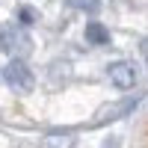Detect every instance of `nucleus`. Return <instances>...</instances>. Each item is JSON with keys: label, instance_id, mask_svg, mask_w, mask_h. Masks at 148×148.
<instances>
[{"label": "nucleus", "instance_id": "nucleus-1", "mask_svg": "<svg viewBox=\"0 0 148 148\" xmlns=\"http://www.w3.org/2000/svg\"><path fill=\"white\" fill-rule=\"evenodd\" d=\"M3 80H6L9 89H12V92H18V95L33 92V86H36L33 71H30V65L24 62L21 56H12L9 62H6V68H3Z\"/></svg>", "mask_w": 148, "mask_h": 148}, {"label": "nucleus", "instance_id": "nucleus-2", "mask_svg": "<svg viewBox=\"0 0 148 148\" xmlns=\"http://www.w3.org/2000/svg\"><path fill=\"white\" fill-rule=\"evenodd\" d=\"M0 51H3V53H12V56H24V53L33 51V39L27 36L24 27L9 24V27L0 30Z\"/></svg>", "mask_w": 148, "mask_h": 148}, {"label": "nucleus", "instance_id": "nucleus-3", "mask_svg": "<svg viewBox=\"0 0 148 148\" xmlns=\"http://www.w3.org/2000/svg\"><path fill=\"white\" fill-rule=\"evenodd\" d=\"M107 74H110V80H113V86L116 89H133V83H136V71H133V65L130 62H113L107 68Z\"/></svg>", "mask_w": 148, "mask_h": 148}, {"label": "nucleus", "instance_id": "nucleus-4", "mask_svg": "<svg viewBox=\"0 0 148 148\" xmlns=\"http://www.w3.org/2000/svg\"><path fill=\"white\" fill-rule=\"evenodd\" d=\"M133 107H136V98H130V101H119V104H110V107H104L101 113H98V119L92 121V125H104V121L121 119V116H127Z\"/></svg>", "mask_w": 148, "mask_h": 148}, {"label": "nucleus", "instance_id": "nucleus-5", "mask_svg": "<svg viewBox=\"0 0 148 148\" xmlns=\"http://www.w3.org/2000/svg\"><path fill=\"white\" fill-rule=\"evenodd\" d=\"M86 42L104 47V45H110V30L104 27L101 21H89V24H86Z\"/></svg>", "mask_w": 148, "mask_h": 148}, {"label": "nucleus", "instance_id": "nucleus-6", "mask_svg": "<svg viewBox=\"0 0 148 148\" xmlns=\"http://www.w3.org/2000/svg\"><path fill=\"white\" fill-rule=\"evenodd\" d=\"M42 145L45 148H74V136L71 133H51V136H45Z\"/></svg>", "mask_w": 148, "mask_h": 148}, {"label": "nucleus", "instance_id": "nucleus-7", "mask_svg": "<svg viewBox=\"0 0 148 148\" xmlns=\"http://www.w3.org/2000/svg\"><path fill=\"white\" fill-rule=\"evenodd\" d=\"M68 6L77 12H86V15H95L101 9V0H68Z\"/></svg>", "mask_w": 148, "mask_h": 148}, {"label": "nucleus", "instance_id": "nucleus-8", "mask_svg": "<svg viewBox=\"0 0 148 148\" xmlns=\"http://www.w3.org/2000/svg\"><path fill=\"white\" fill-rule=\"evenodd\" d=\"M18 18H21L24 27H27V24H36L42 15H39V9H33V6H21V9H18Z\"/></svg>", "mask_w": 148, "mask_h": 148}, {"label": "nucleus", "instance_id": "nucleus-9", "mask_svg": "<svg viewBox=\"0 0 148 148\" xmlns=\"http://www.w3.org/2000/svg\"><path fill=\"white\" fill-rule=\"evenodd\" d=\"M104 148H119V139H116V136H110V142H107Z\"/></svg>", "mask_w": 148, "mask_h": 148}, {"label": "nucleus", "instance_id": "nucleus-10", "mask_svg": "<svg viewBox=\"0 0 148 148\" xmlns=\"http://www.w3.org/2000/svg\"><path fill=\"white\" fill-rule=\"evenodd\" d=\"M142 56H145V62H148V39L142 42Z\"/></svg>", "mask_w": 148, "mask_h": 148}]
</instances>
